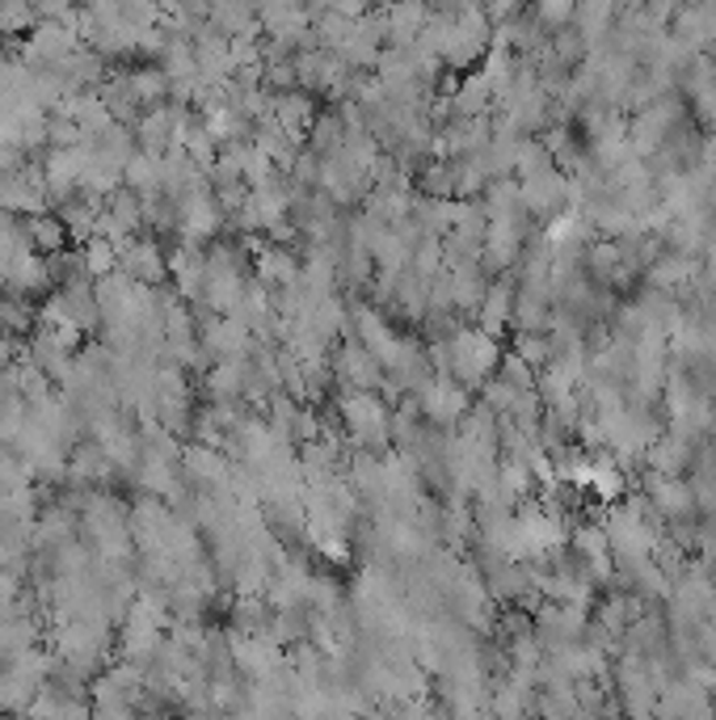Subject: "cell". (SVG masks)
I'll use <instances>...</instances> for the list:
<instances>
[{
  "instance_id": "obj_7",
  "label": "cell",
  "mask_w": 716,
  "mask_h": 720,
  "mask_svg": "<svg viewBox=\"0 0 716 720\" xmlns=\"http://www.w3.org/2000/svg\"><path fill=\"white\" fill-rule=\"evenodd\" d=\"M76 527H81V523L72 518V506L63 502V506L42 510L39 518H34V527H30V544H34V548H55V544H63V539H72Z\"/></svg>"
},
{
  "instance_id": "obj_6",
  "label": "cell",
  "mask_w": 716,
  "mask_h": 720,
  "mask_svg": "<svg viewBox=\"0 0 716 720\" xmlns=\"http://www.w3.org/2000/svg\"><path fill=\"white\" fill-rule=\"evenodd\" d=\"M25 219V240H30V249L42 257L60 254L68 249V224L60 219V212H34V215H21Z\"/></svg>"
},
{
  "instance_id": "obj_4",
  "label": "cell",
  "mask_w": 716,
  "mask_h": 720,
  "mask_svg": "<svg viewBox=\"0 0 716 720\" xmlns=\"http://www.w3.org/2000/svg\"><path fill=\"white\" fill-rule=\"evenodd\" d=\"M119 467L110 464V455H105L102 446L93 443H76L68 451V464H63V476H68V485H105L110 476H114Z\"/></svg>"
},
{
  "instance_id": "obj_2",
  "label": "cell",
  "mask_w": 716,
  "mask_h": 720,
  "mask_svg": "<svg viewBox=\"0 0 716 720\" xmlns=\"http://www.w3.org/2000/svg\"><path fill=\"white\" fill-rule=\"evenodd\" d=\"M341 418L346 430L358 439V446H383L388 443V413L371 392H355L341 401Z\"/></svg>"
},
{
  "instance_id": "obj_9",
  "label": "cell",
  "mask_w": 716,
  "mask_h": 720,
  "mask_svg": "<svg viewBox=\"0 0 716 720\" xmlns=\"http://www.w3.org/2000/svg\"><path fill=\"white\" fill-rule=\"evenodd\" d=\"M81 261H84V275L93 278H105V275H114L119 266H123V257H119V245L114 240H105L102 233L98 236H89V240H81Z\"/></svg>"
},
{
  "instance_id": "obj_10",
  "label": "cell",
  "mask_w": 716,
  "mask_h": 720,
  "mask_svg": "<svg viewBox=\"0 0 716 720\" xmlns=\"http://www.w3.org/2000/svg\"><path fill=\"white\" fill-rule=\"evenodd\" d=\"M126 89H131V97L140 102V106H161L168 97V76L165 68H140V72H131L126 76Z\"/></svg>"
},
{
  "instance_id": "obj_3",
  "label": "cell",
  "mask_w": 716,
  "mask_h": 720,
  "mask_svg": "<svg viewBox=\"0 0 716 720\" xmlns=\"http://www.w3.org/2000/svg\"><path fill=\"white\" fill-rule=\"evenodd\" d=\"M119 257H123L119 270L126 278H135V282H144V287H161L168 278V257L161 254V245L152 236H131L123 249H119Z\"/></svg>"
},
{
  "instance_id": "obj_1",
  "label": "cell",
  "mask_w": 716,
  "mask_h": 720,
  "mask_svg": "<svg viewBox=\"0 0 716 720\" xmlns=\"http://www.w3.org/2000/svg\"><path fill=\"white\" fill-rule=\"evenodd\" d=\"M47 114H42L39 102H13V106L0 110V144H9V148L18 152H30L39 148L42 140H47Z\"/></svg>"
},
{
  "instance_id": "obj_11",
  "label": "cell",
  "mask_w": 716,
  "mask_h": 720,
  "mask_svg": "<svg viewBox=\"0 0 716 720\" xmlns=\"http://www.w3.org/2000/svg\"><path fill=\"white\" fill-rule=\"evenodd\" d=\"M0 215H4V207H0Z\"/></svg>"
},
{
  "instance_id": "obj_5",
  "label": "cell",
  "mask_w": 716,
  "mask_h": 720,
  "mask_svg": "<svg viewBox=\"0 0 716 720\" xmlns=\"http://www.w3.org/2000/svg\"><path fill=\"white\" fill-rule=\"evenodd\" d=\"M182 464H186V472H190V485H198V488L228 485V464H224L219 446L190 443L186 451H182Z\"/></svg>"
},
{
  "instance_id": "obj_8",
  "label": "cell",
  "mask_w": 716,
  "mask_h": 720,
  "mask_svg": "<svg viewBox=\"0 0 716 720\" xmlns=\"http://www.w3.org/2000/svg\"><path fill=\"white\" fill-rule=\"evenodd\" d=\"M123 186L126 191H135L140 198H152V194H161V156H152V152H135L131 161L123 165Z\"/></svg>"
}]
</instances>
